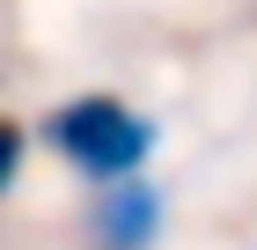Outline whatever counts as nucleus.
Listing matches in <instances>:
<instances>
[{"mask_svg":"<svg viewBox=\"0 0 257 250\" xmlns=\"http://www.w3.org/2000/svg\"><path fill=\"white\" fill-rule=\"evenodd\" d=\"M44 140H52V154H59L74 177H88L96 192L133 184V177L147 170V154H155V125H147L125 96H103V89L66 96L59 111L44 118Z\"/></svg>","mask_w":257,"mask_h":250,"instance_id":"obj_1","label":"nucleus"},{"mask_svg":"<svg viewBox=\"0 0 257 250\" xmlns=\"http://www.w3.org/2000/svg\"><path fill=\"white\" fill-rule=\"evenodd\" d=\"M22 147H30V140H22V125H15V118H0V192L15 184V170H22Z\"/></svg>","mask_w":257,"mask_h":250,"instance_id":"obj_3","label":"nucleus"},{"mask_svg":"<svg viewBox=\"0 0 257 250\" xmlns=\"http://www.w3.org/2000/svg\"><path fill=\"white\" fill-rule=\"evenodd\" d=\"M162 221H169V206H162L155 184H140V177L133 184H110L88 206V250H155Z\"/></svg>","mask_w":257,"mask_h":250,"instance_id":"obj_2","label":"nucleus"}]
</instances>
